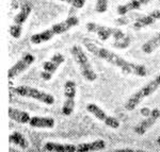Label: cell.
I'll list each match as a JSON object with an SVG mask.
<instances>
[{
    "instance_id": "cell-27",
    "label": "cell",
    "mask_w": 160,
    "mask_h": 152,
    "mask_svg": "<svg viewBox=\"0 0 160 152\" xmlns=\"http://www.w3.org/2000/svg\"><path fill=\"white\" fill-rule=\"evenodd\" d=\"M115 151L120 152V151H133V150H132V149H117Z\"/></svg>"
},
{
    "instance_id": "cell-1",
    "label": "cell",
    "mask_w": 160,
    "mask_h": 152,
    "mask_svg": "<svg viewBox=\"0 0 160 152\" xmlns=\"http://www.w3.org/2000/svg\"><path fill=\"white\" fill-rule=\"evenodd\" d=\"M83 45L87 48L88 51L94 55L97 58L102 59L106 62H108L111 65L118 67L120 70H122L124 74H133L137 77H145L148 74V70L146 67L141 64H137L133 62L127 61L126 59L122 58L121 55H118V53L110 51L109 49L100 47L97 46L94 42H92L89 38H84L83 40Z\"/></svg>"
},
{
    "instance_id": "cell-20",
    "label": "cell",
    "mask_w": 160,
    "mask_h": 152,
    "mask_svg": "<svg viewBox=\"0 0 160 152\" xmlns=\"http://www.w3.org/2000/svg\"><path fill=\"white\" fill-rule=\"evenodd\" d=\"M10 143L15 144V145L22 147V148H24V149L28 148V146H29L28 140H26L24 137V135L19 132H14L10 135Z\"/></svg>"
},
{
    "instance_id": "cell-24",
    "label": "cell",
    "mask_w": 160,
    "mask_h": 152,
    "mask_svg": "<svg viewBox=\"0 0 160 152\" xmlns=\"http://www.w3.org/2000/svg\"><path fill=\"white\" fill-rule=\"evenodd\" d=\"M62 2H66V3L71 4L72 7H76V9H82L86 4V0H59Z\"/></svg>"
},
{
    "instance_id": "cell-7",
    "label": "cell",
    "mask_w": 160,
    "mask_h": 152,
    "mask_svg": "<svg viewBox=\"0 0 160 152\" xmlns=\"http://www.w3.org/2000/svg\"><path fill=\"white\" fill-rule=\"evenodd\" d=\"M64 103L62 105V114L69 116L75 110L76 105V83L72 80L65 82L64 84Z\"/></svg>"
},
{
    "instance_id": "cell-23",
    "label": "cell",
    "mask_w": 160,
    "mask_h": 152,
    "mask_svg": "<svg viewBox=\"0 0 160 152\" xmlns=\"http://www.w3.org/2000/svg\"><path fill=\"white\" fill-rule=\"evenodd\" d=\"M9 32L11 34V36H13L14 38H19L22 36V27L19 25H12L9 29Z\"/></svg>"
},
{
    "instance_id": "cell-2",
    "label": "cell",
    "mask_w": 160,
    "mask_h": 152,
    "mask_svg": "<svg viewBox=\"0 0 160 152\" xmlns=\"http://www.w3.org/2000/svg\"><path fill=\"white\" fill-rule=\"evenodd\" d=\"M78 24H79L78 17H76V16L68 17V18L65 20H63V21H60V22H58V24L52 25L50 28L42 31V32L33 34L32 36H31L30 40H31V43L34 44V45H40V44H42V43L50 40L51 38L53 36H56V35H61V34H63V33L68 32L72 28L78 26Z\"/></svg>"
},
{
    "instance_id": "cell-25",
    "label": "cell",
    "mask_w": 160,
    "mask_h": 152,
    "mask_svg": "<svg viewBox=\"0 0 160 152\" xmlns=\"http://www.w3.org/2000/svg\"><path fill=\"white\" fill-rule=\"evenodd\" d=\"M149 15H151L155 20H158L160 19V10H154V11H152L149 13Z\"/></svg>"
},
{
    "instance_id": "cell-6",
    "label": "cell",
    "mask_w": 160,
    "mask_h": 152,
    "mask_svg": "<svg viewBox=\"0 0 160 152\" xmlns=\"http://www.w3.org/2000/svg\"><path fill=\"white\" fill-rule=\"evenodd\" d=\"M86 28L89 32L95 33L102 40H107L110 37H114L115 40H118L125 36V33L118 28L107 27V26L95 24V22H88Z\"/></svg>"
},
{
    "instance_id": "cell-13",
    "label": "cell",
    "mask_w": 160,
    "mask_h": 152,
    "mask_svg": "<svg viewBox=\"0 0 160 152\" xmlns=\"http://www.w3.org/2000/svg\"><path fill=\"white\" fill-rule=\"evenodd\" d=\"M106 148V141L104 140H96L90 143H81L76 145V151L88 152V151H97Z\"/></svg>"
},
{
    "instance_id": "cell-17",
    "label": "cell",
    "mask_w": 160,
    "mask_h": 152,
    "mask_svg": "<svg viewBox=\"0 0 160 152\" xmlns=\"http://www.w3.org/2000/svg\"><path fill=\"white\" fill-rule=\"evenodd\" d=\"M142 4L140 3L139 0H130V1L126 2L125 4H121V6L118 7L117 9V13L120 16H125L127 13H129L131 11H136V10H139L141 7Z\"/></svg>"
},
{
    "instance_id": "cell-8",
    "label": "cell",
    "mask_w": 160,
    "mask_h": 152,
    "mask_svg": "<svg viewBox=\"0 0 160 152\" xmlns=\"http://www.w3.org/2000/svg\"><path fill=\"white\" fill-rule=\"evenodd\" d=\"M87 111L94 116L97 120L104 122L106 126H108L111 129H118L121 126L120 120L117 119L113 116L108 115L102 109H100L98 105H96L95 103H89L87 105Z\"/></svg>"
},
{
    "instance_id": "cell-5",
    "label": "cell",
    "mask_w": 160,
    "mask_h": 152,
    "mask_svg": "<svg viewBox=\"0 0 160 152\" xmlns=\"http://www.w3.org/2000/svg\"><path fill=\"white\" fill-rule=\"evenodd\" d=\"M13 92L16 95H18L20 97H27V98H32L34 100L42 102L44 104L47 105H52L55 103V97L49 93L43 92L41 89H38L35 87H31L27 85H19L15 87L13 89Z\"/></svg>"
},
{
    "instance_id": "cell-4",
    "label": "cell",
    "mask_w": 160,
    "mask_h": 152,
    "mask_svg": "<svg viewBox=\"0 0 160 152\" xmlns=\"http://www.w3.org/2000/svg\"><path fill=\"white\" fill-rule=\"evenodd\" d=\"M71 53L75 62H76L79 67L81 76L89 82L95 81L97 79V74L93 69L91 62H90L89 58H88L87 53L83 51V49L80 46L75 45L71 48Z\"/></svg>"
},
{
    "instance_id": "cell-22",
    "label": "cell",
    "mask_w": 160,
    "mask_h": 152,
    "mask_svg": "<svg viewBox=\"0 0 160 152\" xmlns=\"http://www.w3.org/2000/svg\"><path fill=\"white\" fill-rule=\"evenodd\" d=\"M108 6H109V0H96L95 11L97 13H105L107 12Z\"/></svg>"
},
{
    "instance_id": "cell-15",
    "label": "cell",
    "mask_w": 160,
    "mask_h": 152,
    "mask_svg": "<svg viewBox=\"0 0 160 152\" xmlns=\"http://www.w3.org/2000/svg\"><path fill=\"white\" fill-rule=\"evenodd\" d=\"M160 48V32L157 33L155 36L149 38L148 40H146L145 43L142 45L141 50L146 55H151L154 51H156L157 49Z\"/></svg>"
},
{
    "instance_id": "cell-9",
    "label": "cell",
    "mask_w": 160,
    "mask_h": 152,
    "mask_svg": "<svg viewBox=\"0 0 160 152\" xmlns=\"http://www.w3.org/2000/svg\"><path fill=\"white\" fill-rule=\"evenodd\" d=\"M65 61V58L62 53H55L49 61H46L43 63V70L41 73V78L45 81H49L52 78V76L56 74L58 68Z\"/></svg>"
},
{
    "instance_id": "cell-26",
    "label": "cell",
    "mask_w": 160,
    "mask_h": 152,
    "mask_svg": "<svg viewBox=\"0 0 160 152\" xmlns=\"http://www.w3.org/2000/svg\"><path fill=\"white\" fill-rule=\"evenodd\" d=\"M140 1V3L143 6V4H148V2H151V1H153V0H139Z\"/></svg>"
},
{
    "instance_id": "cell-16",
    "label": "cell",
    "mask_w": 160,
    "mask_h": 152,
    "mask_svg": "<svg viewBox=\"0 0 160 152\" xmlns=\"http://www.w3.org/2000/svg\"><path fill=\"white\" fill-rule=\"evenodd\" d=\"M9 116L12 120L19 123H29L31 119V116L27 112H24V111H20L17 109H13V107L9 109Z\"/></svg>"
},
{
    "instance_id": "cell-18",
    "label": "cell",
    "mask_w": 160,
    "mask_h": 152,
    "mask_svg": "<svg viewBox=\"0 0 160 152\" xmlns=\"http://www.w3.org/2000/svg\"><path fill=\"white\" fill-rule=\"evenodd\" d=\"M31 12H32V7H31L30 4H25V6H22L20 11L14 16V24L22 26L26 22V20L28 19V17L30 16Z\"/></svg>"
},
{
    "instance_id": "cell-10",
    "label": "cell",
    "mask_w": 160,
    "mask_h": 152,
    "mask_svg": "<svg viewBox=\"0 0 160 152\" xmlns=\"http://www.w3.org/2000/svg\"><path fill=\"white\" fill-rule=\"evenodd\" d=\"M34 61H35V56L33 55H31V53H26V55H24L22 59H19V60L9 69V73H8L9 79L12 80V79L16 78L17 76H19L20 74L26 71L33 63H34Z\"/></svg>"
},
{
    "instance_id": "cell-14",
    "label": "cell",
    "mask_w": 160,
    "mask_h": 152,
    "mask_svg": "<svg viewBox=\"0 0 160 152\" xmlns=\"http://www.w3.org/2000/svg\"><path fill=\"white\" fill-rule=\"evenodd\" d=\"M45 151H55V152H73L76 151V146L71 144H59V143H46L43 147Z\"/></svg>"
},
{
    "instance_id": "cell-19",
    "label": "cell",
    "mask_w": 160,
    "mask_h": 152,
    "mask_svg": "<svg viewBox=\"0 0 160 152\" xmlns=\"http://www.w3.org/2000/svg\"><path fill=\"white\" fill-rule=\"evenodd\" d=\"M155 21H156V20H155L149 14L148 15H142V16L137 17V18L135 19V22H133L132 27L135 30H140L144 27H148V26L153 25Z\"/></svg>"
},
{
    "instance_id": "cell-21",
    "label": "cell",
    "mask_w": 160,
    "mask_h": 152,
    "mask_svg": "<svg viewBox=\"0 0 160 152\" xmlns=\"http://www.w3.org/2000/svg\"><path fill=\"white\" fill-rule=\"evenodd\" d=\"M130 44H131V36L125 35V36L123 38H121V40H115V42L112 44V46L114 48H118V49H126L129 47Z\"/></svg>"
},
{
    "instance_id": "cell-3",
    "label": "cell",
    "mask_w": 160,
    "mask_h": 152,
    "mask_svg": "<svg viewBox=\"0 0 160 152\" xmlns=\"http://www.w3.org/2000/svg\"><path fill=\"white\" fill-rule=\"evenodd\" d=\"M158 88H160V74L155 77L152 81L146 83L143 87H141L139 91L133 93V94L128 98V100L125 103L126 111H128V112L133 111L145 98L152 96Z\"/></svg>"
},
{
    "instance_id": "cell-12",
    "label": "cell",
    "mask_w": 160,
    "mask_h": 152,
    "mask_svg": "<svg viewBox=\"0 0 160 152\" xmlns=\"http://www.w3.org/2000/svg\"><path fill=\"white\" fill-rule=\"evenodd\" d=\"M30 127L37 129H52L56 122L52 117H44V116H33L29 121Z\"/></svg>"
},
{
    "instance_id": "cell-11",
    "label": "cell",
    "mask_w": 160,
    "mask_h": 152,
    "mask_svg": "<svg viewBox=\"0 0 160 152\" xmlns=\"http://www.w3.org/2000/svg\"><path fill=\"white\" fill-rule=\"evenodd\" d=\"M160 118V110L159 109H153L149 113V115L145 119L140 121L135 127V133L138 135H143L156 123V121Z\"/></svg>"
}]
</instances>
